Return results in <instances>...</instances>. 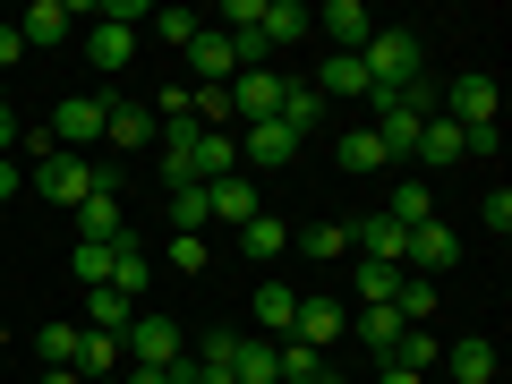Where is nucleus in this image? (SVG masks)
I'll list each match as a JSON object with an SVG mask.
<instances>
[{"label":"nucleus","mask_w":512,"mask_h":384,"mask_svg":"<svg viewBox=\"0 0 512 384\" xmlns=\"http://www.w3.org/2000/svg\"><path fill=\"white\" fill-rule=\"evenodd\" d=\"M43 384H86V376H77V367H52V376H43Z\"/></svg>","instance_id":"nucleus-50"},{"label":"nucleus","mask_w":512,"mask_h":384,"mask_svg":"<svg viewBox=\"0 0 512 384\" xmlns=\"http://www.w3.org/2000/svg\"><path fill=\"white\" fill-rule=\"evenodd\" d=\"M265 205H256V180L248 171H231V180H205V222H222V231H239V222H256Z\"/></svg>","instance_id":"nucleus-8"},{"label":"nucleus","mask_w":512,"mask_h":384,"mask_svg":"<svg viewBox=\"0 0 512 384\" xmlns=\"http://www.w3.org/2000/svg\"><path fill=\"white\" fill-rule=\"evenodd\" d=\"M419 154H427V163H461V154H470V128H453L436 111V120H419Z\"/></svg>","instance_id":"nucleus-27"},{"label":"nucleus","mask_w":512,"mask_h":384,"mask_svg":"<svg viewBox=\"0 0 512 384\" xmlns=\"http://www.w3.org/2000/svg\"><path fill=\"white\" fill-rule=\"evenodd\" d=\"M359 69H367V103H376V94H410L419 86V35H410V26H376V35L359 43Z\"/></svg>","instance_id":"nucleus-1"},{"label":"nucleus","mask_w":512,"mask_h":384,"mask_svg":"<svg viewBox=\"0 0 512 384\" xmlns=\"http://www.w3.org/2000/svg\"><path fill=\"white\" fill-rule=\"evenodd\" d=\"M316 94H342V103H367V69H359V52H333L325 69H316Z\"/></svg>","instance_id":"nucleus-26"},{"label":"nucleus","mask_w":512,"mask_h":384,"mask_svg":"<svg viewBox=\"0 0 512 384\" xmlns=\"http://www.w3.org/2000/svg\"><path fill=\"white\" fill-rule=\"evenodd\" d=\"M436 367H453L461 384H495V342H478V333H470V342L436 350Z\"/></svg>","instance_id":"nucleus-25"},{"label":"nucleus","mask_w":512,"mask_h":384,"mask_svg":"<svg viewBox=\"0 0 512 384\" xmlns=\"http://www.w3.org/2000/svg\"><path fill=\"white\" fill-rule=\"evenodd\" d=\"M35 188H43L52 205L120 197V163H86V154H52V163H35Z\"/></svg>","instance_id":"nucleus-2"},{"label":"nucleus","mask_w":512,"mask_h":384,"mask_svg":"<svg viewBox=\"0 0 512 384\" xmlns=\"http://www.w3.org/2000/svg\"><path fill=\"white\" fill-rule=\"evenodd\" d=\"M461 265V239L444 231V222H419V231L402 239V274H419V282H436V274H453Z\"/></svg>","instance_id":"nucleus-5"},{"label":"nucleus","mask_w":512,"mask_h":384,"mask_svg":"<svg viewBox=\"0 0 512 384\" xmlns=\"http://www.w3.org/2000/svg\"><path fill=\"white\" fill-rule=\"evenodd\" d=\"M316 384H342V376H333V367H325V376H316Z\"/></svg>","instance_id":"nucleus-51"},{"label":"nucleus","mask_w":512,"mask_h":384,"mask_svg":"<svg viewBox=\"0 0 512 384\" xmlns=\"http://www.w3.org/2000/svg\"><path fill=\"white\" fill-rule=\"evenodd\" d=\"M205 256H214V248H205V231H180L163 248V265H171V274H205Z\"/></svg>","instance_id":"nucleus-38"},{"label":"nucleus","mask_w":512,"mask_h":384,"mask_svg":"<svg viewBox=\"0 0 512 384\" xmlns=\"http://www.w3.org/2000/svg\"><path fill=\"white\" fill-rule=\"evenodd\" d=\"M256 35L274 43V52H282V43H299V35H316L308 0H265V18H256Z\"/></svg>","instance_id":"nucleus-19"},{"label":"nucleus","mask_w":512,"mask_h":384,"mask_svg":"<svg viewBox=\"0 0 512 384\" xmlns=\"http://www.w3.org/2000/svg\"><path fill=\"white\" fill-rule=\"evenodd\" d=\"M171 231H205V188H171Z\"/></svg>","instance_id":"nucleus-41"},{"label":"nucleus","mask_w":512,"mask_h":384,"mask_svg":"<svg viewBox=\"0 0 512 384\" xmlns=\"http://www.w3.org/2000/svg\"><path fill=\"white\" fill-rule=\"evenodd\" d=\"M393 291H402V265H367L359 256V308H393Z\"/></svg>","instance_id":"nucleus-34"},{"label":"nucleus","mask_w":512,"mask_h":384,"mask_svg":"<svg viewBox=\"0 0 512 384\" xmlns=\"http://www.w3.org/2000/svg\"><path fill=\"white\" fill-rule=\"evenodd\" d=\"M197 128H239V120H231V94H222V86H197Z\"/></svg>","instance_id":"nucleus-42"},{"label":"nucleus","mask_w":512,"mask_h":384,"mask_svg":"<svg viewBox=\"0 0 512 384\" xmlns=\"http://www.w3.org/2000/svg\"><path fill=\"white\" fill-rule=\"evenodd\" d=\"M402 239H410V231H402V222H393V214H367L350 248H359L367 265H402Z\"/></svg>","instance_id":"nucleus-21"},{"label":"nucleus","mask_w":512,"mask_h":384,"mask_svg":"<svg viewBox=\"0 0 512 384\" xmlns=\"http://www.w3.org/2000/svg\"><path fill=\"white\" fill-rule=\"evenodd\" d=\"M376 384H427V376H410V367H384V376Z\"/></svg>","instance_id":"nucleus-49"},{"label":"nucleus","mask_w":512,"mask_h":384,"mask_svg":"<svg viewBox=\"0 0 512 384\" xmlns=\"http://www.w3.org/2000/svg\"><path fill=\"white\" fill-rule=\"evenodd\" d=\"M239 248H248L256 265H282V256H291V222H282V214H256V222H239Z\"/></svg>","instance_id":"nucleus-20"},{"label":"nucleus","mask_w":512,"mask_h":384,"mask_svg":"<svg viewBox=\"0 0 512 384\" xmlns=\"http://www.w3.org/2000/svg\"><path fill=\"white\" fill-rule=\"evenodd\" d=\"M77 239H94V248H120V239H128L120 197H86V205H77Z\"/></svg>","instance_id":"nucleus-18"},{"label":"nucleus","mask_w":512,"mask_h":384,"mask_svg":"<svg viewBox=\"0 0 512 384\" xmlns=\"http://www.w3.org/2000/svg\"><path fill=\"white\" fill-rule=\"evenodd\" d=\"M197 359H205V367H231V359H239V333H214V342H205Z\"/></svg>","instance_id":"nucleus-43"},{"label":"nucleus","mask_w":512,"mask_h":384,"mask_svg":"<svg viewBox=\"0 0 512 384\" xmlns=\"http://www.w3.org/2000/svg\"><path fill=\"white\" fill-rule=\"evenodd\" d=\"M86 60L103 77H120L128 60H137V26H120V18H86Z\"/></svg>","instance_id":"nucleus-12"},{"label":"nucleus","mask_w":512,"mask_h":384,"mask_svg":"<svg viewBox=\"0 0 512 384\" xmlns=\"http://www.w3.org/2000/svg\"><path fill=\"white\" fill-rule=\"evenodd\" d=\"M94 384H120V376H94Z\"/></svg>","instance_id":"nucleus-52"},{"label":"nucleus","mask_w":512,"mask_h":384,"mask_svg":"<svg viewBox=\"0 0 512 384\" xmlns=\"http://www.w3.org/2000/svg\"><path fill=\"white\" fill-rule=\"evenodd\" d=\"M9 197H18V163H0V205H9Z\"/></svg>","instance_id":"nucleus-48"},{"label":"nucleus","mask_w":512,"mask_h":384,"mask_svg":"<svg viewBox=\"0 0 512 384\" xmlns=\"http://www.w3.org/2000/svg\"><path fill=\"white\" fill-rule=\"evenodd\" d=\"M146 282H154L146 248H137V239H120V248H111V291H120L128 308H137V299H146Z\"/></svg>","instance_id":"nucleus-24"},{"label":"nucleus","mask_w":512,"mask_h":384,"mask_svg":"<svg viewBox=\"0 0 512 384\" xmlns=\"http://www.w3.org/2000/svg\"><path fill=\"white\" fill-rule=\"evenodd\" d=\"M248 316H256V333H265V342H291L299 291H291V282H256V291H248Z\"/></svg>","instance_id":"nucleus-13"},{"label":"nucleus","mask_w":512,"mask_h":384,"mask_svg":"<svg viewBox=\"0 0 512 384\" xmlns=\"http://www.w3.org/2000/svg\"><path fill=\"white\" fill-rule=\"evenodd\" d=\"M128 316L137 308H128L120 291H86V333H128Z\"/></svg>","instance_id":"nucleus-33"},{"label":"nucleus","mask_w":512,"mask_h":384,"mask_svg":"<svg viewBox=\"0 0 512 384\" xmlns=\"http://www.w3.org/2000/svg\"><path fill=\"white\" fill-rule=\"evenodd\" d=\"M393 316H402V325H427V316H436V282L402 274V291H393Z\"/></svg>","instance_id":"nucleus-35"},{"label":"nucleus","mask_w":512,"mask_h":384,"mask_svg":"<svg viewBox=\"0 0 512 384\" xmlns=\"http://www.w3.org/2000/svg\"><path fill=\"white\" fill-rule=\"evenodd\" d=\"M69 367H86V384H94V376H120L128 350H120V333H86V325H77V359Z\"/></svg>","instance_id":"nucleus-23"},{"label":"nucleus","mask_w":512,"mask_h":384,"mask_svg":"<svg viewBox=\"0 0 512 384\" xmlns=\"http://www.w3.org/2000/svg\"><path fill=\"white\" fill-rule=\"evenodd\" d=\"M231 376H239V384H282V342H265V333H239Z\"/></svg>","instance_id":"nucleus-17"},{"label":"nucleus","mask_w":512,"mask_h":384,"mask_svg":"<svg viewBox=\"0 0 512 384\" xmlns=\"http://www.w3.org/2000/svg\"><path fill=\"white\" fill-rule=\"evenodd\" d=\"M333 163H342V171H384L393 154H384V137H376V128H342V146H333Z\"/></svg>","instance_id":"nucleus-28"},{"label":"nucleus","mask_w":512,"mask_h":384,"mask_svg":"<svg viewBox=\"0 0 512 384\" xmlns=\"http://www.w3.org/2000/svg\"><path fill=\"white\" fill-rule=\"evenodd\" d=\"M18 52H26V35H18V26H0V69H18Z\"/></svg>","instance_id":"nucleus-46"},{"label":"nucleus","mask_w":512,"mask_h":384,"mask_svg":"<svg viewBox=\"0 0 512 384\" xmlns=\"http://www.w3.org/2000/svg\"><path fill=\"white\" fill-rule=\"evenodd\" d=\"M299 256H308V265H342L350 256V222H308V231H299Z\"/></svg>","instance_id":"nucleus-29"},{"label":"nucleus","mask_w":512,"mask_h":384,"mask_svg":"<svg viewBox=\"0 0 512 384\" xmlns=\"http://www.w3.org/2000/svg\"><path fill=\"white\" fill-rule=\"evenodd\" d=\"M18 35L26 43H69L77 35V9H69V0H35V9L18 18Z\"/></svg>","instance_id":"nucleus-22"},{"label":"nucleus","mask_w":512,"mask_h":384,"mask_svg":"<svg viewBox=\"0 0 512 384\" xmlns=\"http://www.w3.org/2000/svg\"><path fill=\"white\" fill-rule=\"evenodd\" d=\"M384 214L402 222V231H419V222H436V197H427V180H402V188H393V205H384Z\"/></svg>","instance_id":"nucleus-32"},{"label":"nucleus","mask_w":512,"mask_h":384,"mask_svg":"<svg viewBox=\"0 0 512 384\" xmlns=\"http://www.w3.org/2000/svg\"><path fill=\"white\" fill-rule=\"evenodd\" d=\"M103 120H111V94H60L52 146L60 154H94V146H103Z\"/></svg>","instance_id":"nucleus-3"},{"label":"nucleus","mask_w":512,"mask_h":384,"mask_svg":"<svg viewBox=\"0 0 512 384\" xmlns=\"http://www.w3.org/2000/svg\"><path fill=\"white\" fill-rule=\"evenodd\" d=\"M77 282H86V291H111V248H94V239H77Z\"/></svg>","instance_id":"nucleus-37"},{"label":"nucleus","mask_w":512,"mask_h":384,"mask_svg":"<svg viewBox=\"0 0 512 384\" xmlns=\"http://www.w3.org/2000/svg\"><path fill=\"white\" fill-rule=\"evenodd\" d=\"M188 69H197L188 86H231V77H239V43L222 35V26H205V35L188 43Z\"/></svg>","instance_id":"nucleus-10"},{"label":"nucleus","mask_w":512,"mask_h":384,"mask_svg":"<svg viewBox=\"0 0 512 384\" xmlns=\"http://www.w3.org/2000/svg\"><path fill=\"white\" fill-rule=\"evenodd\" d=\"M231 137H239V163H265V171H274V163H291V154H299V137H291V128H282V120L231 128Z\"/></svg>","instance_id":"nucleus-15"},{"label":"nucleus","mask_w":512,"mask_h":384,"mask_svg":"<svg viewBox=\"0 0 512 384\" xmlns=\"http://www.w3.org/2000/svg\"><path fill=\"white\" fill-rule=\"evenodd\" d=\"M350 325H359V342L376 350V359H393V342H402V333H410V325H402V316H393V308H359V316H350Z\"/></svg>","instance_id":"nucleus-30"},{"label":"nucleus","mask_w":512,"mask_h":384,"mask_svg":"<svg viewBox=\"0 0 512 384\" xmlns=\"http://www.w3.org/2000/svg\"><path fill=\"white\" fill-rule=\"evenodd\" d=\"M0 154H18V111H9V94H0Z\"/></svg>","instance_id":"nucleus-45"},{"label":"nucleus","mask_w":512,"mask_h":384,"mask_svg":"<svg viewBox=\"0 0 512 384\" xmlns=\"http://www.w3.org/2000/svg\"><path fill=\"white\" fill-rule=\"evenodd\" d=\"M436 111L453 128H495V77H453V86L436 94Z\"/></svg>","instance_id":"nucleus-7"},{"label":"nucleus","mask_w":512,"mask_h":384,"mask_svg":"<svg viewBox=\"0 0 512 384\" xmlns=\"http://www.w3.org/2000/svg\"><path fill=\"white\" fill-rule=\"evenodd\" d=\"M342 333H350L342 299H299V316H291V342L299 350H325V342H342Z\"/></svg>","instance_id":"nucleus-11"},{"label":"nucleus","mask_w":512,"mask_h":384,"mask_svg":"<svg viewBox=\"0 0 512 384\" xmlns=\"http://www.w3.org/2000/svg\"><path fill=\"white\" fill-rule=\"evenodd\" d=\"M325 376V350H299V342H282V384H316Z\"/></svg>","instance_id":"nucleus-39"},{"label":"nucleus","mask_w":512,"mask_h":384,"mask_svg":"<svg viewBox=\"0 0 512 384\" xmlns=\"http://www.w3.org/2000/svg\"><path fill=\"white\" fill-rule=\"evenodd\" d=\"M367 111H376V120H367V128H376V137H384V154H393V163H410V154H419V111H410L402 94H376V103H367Z\"/></svg>","instance_id":"nucleus-9"},{"label":"nucleus","mask_w":512,"mask_h":384,"mask_svg":"<svg viewBox=\"0 0 512 384\" xmlns=\"http://www.w3.org/2000/svg\"><path fill=\"white\" fill-rule=\"evenodd\" d=\"M274 120L291 128V137H308V128L325 120V94H316V86H282V111H274Z\"/></svg>","instance_id":"nucleus-31"},{"label":"nucleus","mask_w":512,"mask_h":384,"mask_svg":"<svg viewBox=\"0 0 512 384\" xmlns=\"http://www.w3.org/2000/svg\"><path fill=\"white\" fill-rule=\"evenodd\" d=\"M120 350H128V367H171L188 342H180V325H171V316L137 308V316H128V333H120Z\"/></svg>","instance_id":"nucleus-4"},{"label":"nucleus","mask_w":512,"mask_h":384,"mask_svg":"<svg viewBox=\"0 0 512 384\" xmlns=\"http://www.w3.org/2000/svg\"><path fill=\"white\" fill-rule=\"evenodd\" d=\"M282 86H291V77H274V69H239L231 86H222V94H231V120H239V128L274 120V111H282Z\"/></svg>","instance_id":"nucleus-6"},{"label":"nucleus","mask_w":512,"mask_h":384,"mask_svg":"<svg viewBox=\"0 0 512 384\" xmlns=\"http://www.w3.org/2000/svg\"><path fill=\"white\" fill-rule=\"evenodd\" d=\"M120 384H171V367H120Z\"/></svg>","instance_id":"nucleus-47"},{"label":"nucleus","mask_w":512,"mask_h":384,"mask_svg":"<svg viewBox=\"0 0 512 384\" xmlns=\"http://www.w3.org/2000/svg\"><path fill=\"white\" fill-rule=\"evenodd\" d=\"M197 35H205V18H197V9H154V43H180V52H188Z\"/></svg>","instance_id":"nucleus-36"},{"label":"nucleus","mask_w":512,"mask_h":384,"mask_svg":"<svg viewBox=\"0 0 512 384\" xmlns=\"http://www.w3.org/2000/svg\"><path fill=\"white\" fill-rule=\"evenodd\" d=\"M487 231H512V188H487Z\"/></svg>","instance_id":"nucleus-44"},{"label":"nucleus","mask_w":512,"mask_h":384,"mask_svg":"<svg viewBox=\"0 0 512 384\" xmlns=\"http://www.w3.org/2000/svg\"><path fill=\"white\" fill-rule=\"evenodd\" d=\"M35 350H43V367H69V359H77V325H43Z\"/></svg>","instance_id":"nucleus-40"},{"label":"nucleus","mask_w":512,"mask_h":384,"mask_svg":"<svg viewBox=\"0 0 512 384\" xmlns=\"http://www.w3.org/2000/svg\"><path fill=\"white\" fill-rule=\"evenodd\" d=\"M316 18V35H333V52H359L367 35H376V18H367L359 0H325V9H308Z\"/></svg>","instance_id":"nucleus-14"},{"label":"nucleus","mask_w":512,"mask_h":384,"mask_svg":"<svg viewBox=\"0 0 512 384\" xmlns=\"http://www.w3.org/2000/svg\"><path fill=\"white\" fill-rule=\"evenodd\" d=\"M154 111L146 103H111V120H103V146H120V154H137V146H154Z\"/></svg>","instance_id":"nucleus-16"}]
</instances>
